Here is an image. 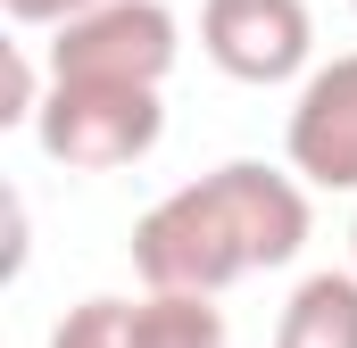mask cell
Returning <instances> with one entry per match:
<instances>
[{
  "label": "cell",
  "instance_id": "cell-7",
  "mask_svg": "<svg viewBox=\"0 0 357 348\" xmlns=\"http://www.w3.org/2000/svg\"><path fill=\"white\" fill-rule=\"evenodd\" d=\"M133 348H233L225 340V307L199 290H150L133 307Z\"/></svg>",
  "mask_w": 357,
  "mask_h": 348
},
{
  "label": "cell",
  "instance_id": "cell-9",
  "mask_svg": "<svg viewBox=\"0 0 357 348\" xmlns=\"http://www.w3.org/2000/svg\"><path fill=\"white\" fill-rule=\"evenodd\" d=\"M42 100H50V91L33 84V58L8 42V50H0V125H25V116H42Z\"/></svg>",
  "mask_w": 357,
  "mask_h": 348
},
{
  "label": "cell",
  "instance_id": "cell-10",
  "mask_svg": "<svg viewBox=\"0 0 357 348\" xmlns=\"http://www.w3.org/2000/svg\"><path fill=\"white\" fill-rule=\"evenodd\" d=\"M17 25H67V17H84V8H100V0H0Z\"/></svg>",
  "mask_w": 357,
  "mask_h": 348
},
{
  "label": "cell",
  "instance_id": "cell-12",
  "mask_svg": "<svg viewBox=\"0 0 357 348\" xmlns=\"http://www.w3.org/2000/svg\"><path fill=\"white\" fill-rule=\"evenodd\" d=\"M349 8H357V0H349Z\"/></svg>",
  "mask_w": 357,
  "mask_h": 348
},
{
  "label": "cell",
  "instance_id": "cell-2",
  "mask_svg": "<svg viewBox=\"0 0 357 348\" xmlns=\"http://www.w3.org/2000/svg\"><path fill=\"white\" fill-rule=\"evenodd\" d=\"M33 133L67 174H116V166H142L158 150L167 108L142 84H50Z\"/></svg>",
  "mask_w": 357,
  "mask_h": 348
},
{
  "label": "cell",
  "instance_id": "cell-1",
  "mask_svg": "<svg viewBox=\"0 0 357 348\" xmlns=\"http://www.w3.org/2000/svg\"><path fill=\"white\" fill-rule=\"evenodd\" d=\"M307 241V191L274 166H216L183 182L175 199H158L133 224V274L150 290H199L216 299L225 282L258 274V265H291Z\"/></svg>",
  "mask_w": 357,
  "mask_h": 348
},
{
  "label": "cell",
  "instance_id": "cell-4",
  "mask_svg": "<svg viewBox=\"0 0 357 348\" xmlns=\"http://www.w3.org/2000/svg\"><path fill=\"white\" fill-rule=\"evenodd\" d=\"M307 0H208L199 8V50L233 84H291L307 67Z\"/></svg>",
  "mask_w": 357,
  "mask_h": 348
},
{
  "label": "cell",
  "instance_id": "cell-8",
  "mask_svg": "<svg viewBox=\"0 0 357 348\" xmlns=\"http://www.w3.org/2000/svg\"><path fill=\"white\" fill-rule=\"evenodd\" d=\"M50 348H133V307H125V299H84V307L50 332Z\"/></svg>",
  "mask_w": 357,
  "mask_h": 348
},
{
  "label": "cell",
  "instance_id": "cell-11",
  "mask_svg": "<svg viewBox=\"0 0 357 348\" xmlns=\"http://www.w3.org/2000/svg\"><path fill=\"white\" fill-rule=\"evenodd\" d=\"M349 249H357V224H349Z\"/></svg>",
  "mask_w": 357,
  "mask_h": 348
},
{
  "label": "cell",
  "instance_id": "cell-5",
  "mask_svg": "<svg viewBox=\"0 0 357 348\" xmlns=\"http://www.w3.org/2000/svg\"><path fill=\"white\" fill-rule=\"evenodd\" d=\"M291 174L324 191H357V50L307 75L291 108Z\"/></svg>",
  "mask_w": 357,
  "mask_h": 348
},
{
  "label": "cell",
  "instance_id": "cell-6",
  "mask_svg": "<svg viewBox=\"0 0 357 348\" xmlns=\"http://www.w3.org/2000/svg\"><path fill=\"white\" fill-rule=\"evenodd\" d=\"M274 348H357V274H307L282 307Z\"/></svg>",
  "mask_w": 357,
  "mask_h": 348
},
{
  "label": "cell",
  "instance_id": "cell-3",
  "mask_svg": "<svg viewBox=\"0 0 357 348\" xmlns=\"http://www.w3.org/2000/svg\"><path fill=\"white\" fill-rule=\"evenodd\" d=\"M175 67V17L158 0H100L59 25L50 42V84H142L158 91Z\"/></svg>",
  "mask_w": 357,
  "mask_h": 348
}]
</instances>
